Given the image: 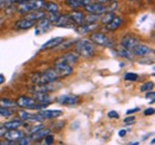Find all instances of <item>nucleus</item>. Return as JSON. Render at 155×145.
<instances>
[{"instance_id": "f257e3e1", "label": "nucleus", "mask_w": 155, "mask_h": 145, "mask_svg": "<svg viewBox=\"0 0 155 145\" xmlns=\"http://www.w3.org/2000/svg\"><path fill=\"white\" fill-rule=\"evenodd\" d=\"M58 79H60V76L58 75V72L51 68V69H48L45 72L32 74L30 76V82L34 85H43V83L58 82Z\"/></svg>"}, {"instance_id": "f03ea898", "label": "nucleus", "mask_w": 155, "mask_h": 145, "mask_svg": "<svg viewBox=\"0 0 155 145\" xmlns=\"http://www.w3.org/2000/svg\"><path fill=\"white\" fill-rule=\"evenodd\" d=\"M44 0H25L23 2L18 4L17 6V11L21 14H26L31 11H36L41 10L44 7Z\"/></svg>"}, {"instance_id": "7ed1b4c3", "label": "nucleus", "mask_w": 155, "mask_h": 145, "mask_svg": "<svg viewBox=\"0 0 155 145\" xmlns=\"http://www.w3.org/2000/svg\"><path fill=\"white\" fill-rule=\"evenodd\" d=\"M75 49H77V54L82 57H92L94 55V45L88 39H82L77 42Z\"/></svg>"}, {"instance_id": "20e7f679", "label": "nucleus", "mask_w": 155, "mask_h": 145, "mask_svg": "<svg viewBox=\"0 0 155 145\" xmlns=\"http://www.w3.org/2000/svg\"><path fill=\"white\" fill-rule=\"evenodd\" d=\"M91 42L100 47H106V48L114 47V42L110 38H107L104 34H100V32H93L91 35Z\"/></svg>"}, {"instance_id": "39448f33", "label": "nucleus", "mask_w": 155, "mask_h": 145, "mask_svg": "<svg viewBox=\"0 0 155 145\" xmlns=\"http://www.w3.org/2000/svg\"><path fill=\"white\" fill-rule=\"evenodd\" d=\"M56 102L61 105H77L80 102V96L73 95V94H63L56 98Z\"/></svg>"}, {"instance_id": "423d86ee", "label": "nucleus", "mask_w": 155, "mask_h": 145, "mask_svg": "<svg viewBox=\"0 0 155 145\" xmlns=\"http://www.w3.org/2000/svg\"><path fill=\"white\" fill-rule=\"evenodd\" d=\"M53 69L58 72V75L61 77H67L69 75L73 74V68L69 64H64V63H55V66L53 67Z\"/></svg>"}, {"instance_id": "0eeeda50", "label": "nucleus", "mask_w": 155, "mask_h": 145, "mask_svg": "<svg viewBox=\"0 0 155 145\" xmlns=\"http://www.w3.org/2000/svg\"><path fill=\"white\" fill-rule=\"evenodd\" d=\"M84 8H85L86 12H88V13H96V14H103L104 12H107L109 11L105 5L98 4V2H94V4L91 2V4L86 5V6H84Z\"/></svg>"}, {"instance_id": "6e6552de", "label": "nucleus", "mask_w": 155, "mask_h": 145, "mask_svg": "<svg viewBox=\"0 0 155 145\" xmlns=\"http://www.w3.org/2000/svg\"><path fill=\"white\" fill-rule=\"evenodd\" d=\"M24 136H25L24 132H21V131L17 130V128L8 130V131H6L5 134H4V137H5L7 140L13 142V143H16V144H17V140H19L20 138H23Z\"/></svg>"}, {"instance_id": "1a4fd4ad", "label": "nucleus", "mask_w": 155, "mask_h": 145, "mask_svg": "<svg viewBox=\"0 0 155 145\" xmlns=\"http://www.w3.org/2000/svg\"><path fill=\"white\" fill-rule=\"evenodd\" d=\"M138 43H140L138 39L136 37L131 36V35H127V36H124L120 39V45L127 48V49H129V50H133L134 47H136Z\"/></svg>"}, {"instance_id": "9d476101", "label": "nucleus", "mask_w": 155, "mask_h": 145, "mask_svg": "<svg viewBox=\"0 0 155 145\" xmlns=\"http://www.w3.org/2000/svg\"><path fill=\"white\" fill-rule=\"evenodd\" d=\"M79 61V55L75 53H68V54L62 55L61 57H58V60L56 61L58 63H64V64H74Z\"/></svg>"}, {"instance_id": "9b49d317", "label": "nucleus", "mask_w": 155, "mask_h": 145, "mask_svg": "<svg viewBox=\"0 0 155 145\" xmlns=\"http://www.w3.org/2000/svg\"><path fill=\"white\" fill-rule=\"evenodd\" d=\"M152 53H153V50L150 48H148L147 45L140 44V43L136 47H134V49H133V54L136 56H140V57H148Z\"/></svg>"}, {"instance_id": "f8f14e48", "label": "nucleus", "mask_w": 155, "mask_h": 145, "mask_svg": "<svg viewBox=\"0 0 155 145\" xmlns=\"http://www.w3.org/2000/svg\"><path fill=\"white\" fill-rule=\"evenodd\" d=\"M55 82H51V83H43V85H35V87H31L30 91L31 92H43V93H48L50 91H55L60 88V85L58 86H54Z\"/></svg>"}, {"instance_id": "ddd939ff", "label": "nucleus", "mask_w": 155, "mask_h": 145, "mask_svg": "<svg viewBox=\"0 0 155 145\" xmlns=\"http://www.w3.org/2000/svg\"><path fill=\"white\" fill-rule=\"evenodd\" d=\"M31 93H32V98L41 104H50L53 100L48 93H43V92H31Z\"/></svg>"}, {"instance_id": "4468645a", "label": "nucleus", "mask_w": 155, "mask_h": 145, "mask_svg": "<svg viewBox=\"0 0 155 145\" xmlns=\"http://www.w3.org/2000/svg\"><path fill=\"white\" fill-rule=\"evenodd\" d=\"M62 111L60 109H39V114L44 118V119H53V118H58L60 115H62Z\"/></svg>"}, {"instance_id": "2eb2a0df", "label": "nucleus", "mask_w": 155, "mask_h": 145, "mask_svg": "<svg viewBox=\"0 0 155 145\" xmlns=\"http://www.w3.org/2000/svg\"><path fill=\"white\" fill-rule=\"evenodd\" d=\"M35 102H37L34 98H30V96H20L17 99V101H16V104H17V106H19V107H23V108H29L31 105H34Z\"/></svg>"}, {"instance_id": "dca6fc26", "label": "nucleus", "mask_w": 155, "mask_h": 145, "mask_svg": "<svg viewBox=\"0 0 155 145\" xmlns=\"http://www.w3.org/2000/svg\"><path fill=\"white\" fill-rule=\"evenodd\" d=\"M63 42H64V38H63V37H54V38L49 39V40L42 47V50H48V49L56 48L60 44H62Z\"/></svg>"}, {"instance_id": "f3484780", "label": "nucleus", "mask_w": 155, "mask_h": 145, "mask_svg": "<svg viewBox=\"0 0 155 145\" xmlns=\"http://www.w3.org/2000/svg\"><path fill=\"white\" fill-rule=\"evenodd\" d=\"M35 25V21L29 20V19H20L15 24V29L16 30H29Z\"/></svg>"}, {"instance_id": "a211bd4d", "label": "nucleus", "mask_w": 155, "mask_h": 145, "mask_svg": "<svg viewBox=\"0 0 155 145\" xmlns=\"http://www.w3.org/2000/svg\"><path fill=\"white\" fill-rule=\"evenodd\" d=\"M98 26L97 23L94 24H86V25H79V27L77 29V32L79 35H85V34H88V32H93L94 30H97Z\"/></svg>"}, {"instance_id": "6ab92c4d", "label": "nucleus", "mask_w": 155, "mask_h": 145, "mask_svg": "<svg viewBox=\"0 0 155 145\" xmlns=\"http://www.w3.org/2000/svg\"><path fill=\"white\" fill-rule=\"evenodd\" d=\"M49 132H50V130H49V128L41 127V128H38L37 131H35L34 133H31V134H30V139H32V140H41V139H43V138H44Z\"/></svg>"}, {"instance_id": "aec40b11", "label": "nucleus", "mask_w": 155, "mask_h": 145, "mask_svg": "<svg viewBox=\"0 0 155 145\" xmlns=\"http://www.w3.org/2000/svg\"><path fill=\"white\" fill-rule=\"evenodd\" d=\"M50 21H49V19L48 18H42L38 20V25H37V30H36V35H39L41 32H45L48 29H49V26H50Z\"/></svg>"}, {"instance_id": "412c9836", "label": "nucleus", "mask_w": 155, "mask_h": 145, "mask_svg": "<svg viewBox=\"0 0 155 145\" xmlns=\"http://www.w3.org/2000/svg\"><path fill=\"white\" fill-rule=\"evenodd\" d=\"M122 23H123V20L122 18H119V17H114V19L110 21V23H107L106 25H105V29L107 30V31H115L117 30L120 25H122Z\"/></svg>"}, {"instance_id": "4be33fe9", "label": "nucleus", "mask_w": 155, "mask_h": 145, "mask_svg": "<svg viewBox=\"0 0 155 145\" xmlns=\"http://www.w3.org/2000/svg\"><path fill=\"white\" fill-rule=\"evenodd\" d=\"M45 16H47V14H45L43 11L36 10V11H31V12L26 13V17H25V18L29 19V20H32V21H38L39 19L44 18Z\"/></svg>"}, {"instance_id": "5701e85b", "label": "nucleus", "mask_w": 155, "mask_h": 145, "mask_svg": "<svg viewBox=\"0 0 155 145\" xmlns=\"http://www.w3.org/2000/svg\"><path fill=\"white\" fill-rule=\"evenodd\" d=\"M84 17L85 16L82 14V12H78V11H74L71 14H68V18L71 19V21L73 24H77V25L84 24Z\"/></svg>"}, {"instance_id": "b1692460", "label": "nucleus", "mask_w": 155, "mask_h": 145, "mask_svg": "<svg viewBox=\"0 0 155 145\" xmlns=\"http://www.w3.org/2000/svg\"><path fill=\"white\" fill-rule=\"evenodd\" d=\"M117 54L119 55L120 57L125 58V60H133L134 56H135V55L133 54V50H129V49H127V48H124L122 45H119L117 48Z\"/></svg>"}, {"instance_id": "393cba45", "label": "nucleus", "mask_w": 155, "mask_h": 145, "mask_svg": "<svg viewBox=\"0 0 155 145\" xmlns=\"http://www.w3.org/2000/svg\"><path fill=\"white\" fill-rule=\"evenodd\" d=\"M23 125V120L21 119H17V120H12V121H7L4 124V127L6 130H12V128H18L19 126Z\"/></svg>"}, {"instance_id": "a878e982", "label": "nucleus", "mask_w": 155, "mask_h": 145, "mask_svg": "<svg viewBox=\"0 0 155 145\" xmlns=\"http://www.w3.org/2000/svg\"><path fill=\"white\" fill-rule=\"evenodd\" d=\"M115 17V14H114V12H110V11H107V12H104L103 14H101V17H100V21H101V24H104V25H106L107 23H110L112 19Z\"/></svg>"}, {"instance_id": "bb28decb", "label": "nucleus", "mask_w": 155, "mask_h": 145, "mask_svg": "<svg viewBox=\"0 0 155 145\" xmlns=\"http://www.w3.org/2000/svg\"><path fill=\"white\" fill-rule=\"evenodd\" d=\"M16 106H17V104H16L15 101H12L11 99H6V98L0 99V107H5V108H13V107H16Z\"/></svg>"}, {"instance_id": "cd10ccee", "label": "nucleus", "mask_w": 155, "mask_h": 145, "mask_svg": "<svg viewBox=\"0 0 155 145\" xmlns=\"http://www.w3.org/2000/svg\"><path fill=\"white\" fill-rule=\"evenodd\" d=\"M100 19V14H96V13H90V16L84 17V23L85 24H94L99 21Z\"/></svg>"}, {"instance_id": "c85d7f7f", "label": "nucleus", "mask_w": 155, "mask_h": 145, "mask_svg": "<svg viewBox=\"0 0 155 145\" xmlns=\"http://www.w3.org/2000/svg\"><path fill=\"white\" fill-rule=\"evenodd\" d=\"M43 8H45L49 12H58V6L56 2H45Z\"/></svg>"}, {"instance_id": "c756f323", "label": "nucleus", "mask_w": 155, "mask_h": 145, "mask_svg": "<svg viewBox=\"0 0 155 145\" xmlns=\"http://www.w3.org/2000/svg\"><path fill=\"white\" fill-rule=\"evenodd\" d=\"M66 4H67V6H69V7L73 8V10L79 8V7H82L80 0H66Z\"/></svg>"}, {"instance_id": "7c9ffc66", "label": "nucleus", "mask_w": 155, "mask_h": 145, "mask_svg": "<svg viewBox=\"0 0 155 145\" xmlns=\"http://www.w3.org/2000/svg\"><path fill=\"white\" fill-rule=\"evenodd\" d=\"M13 111L11 108H5V107H0V115L4 118H10L13 115Z\"/></svg>"}, {"instance_id": "2f4dec72", "label": "nucleus", "mask_w": 155, "mask_h": 145, "mask_svg": "<svg viewBox=\"0 0 155 145\" xmlns=\"http://www.w3.org/2000/svg\"><path fill=\"white\" fill-rule=\"evenodd\" d=\"M124 80L128 81V82H135L138 80V75L135 74V72H127L124 75Z\"/></svg>"}, {"instance_id": "473e14b6", "label": "nucleus", "mask_w": 155, "mask_h": 145, "mask_svg": "<svg viewBox=\"0 0 155 145\" xmlns=\"http://www.w3.org/2000/svg\"><path fill=\"white\" fill-rule=\"evenodd\" d=\"M154 88V82H146V83H143L142 86H141V88H140V91L141 92H149V91H152Z\"/></svg>"}, {"instance_id": "72a5a7b5", "label": "nucleus", "mask_w": 155, "mask_h": 145, "mask_svg": "<svg viewBox=\"0 0 155 145\" xmlns=\"http://www.w3.org/2000/svg\"><path fill=\"white\" fill-rule=\"evenodd\" d=\"M61 17V14L58 12H50V14L48 16V19H49V21L50 23H54V24H56V21H58V19Z\"/></svg>"}, {"instance_id": "f704fd0d", "label": "nucleus", "mask_w": 155, "mask_h": 145, "mask_svg": "<svg viewBox=\"0 0 155 145\" xmlns=\"http://www.w3.org/2000/svg\"><path fill=\"white\" fill-rule=\"evenodd\" d=\"M43 139H44V143H45V144H48V145H50V144H53V143H54V136H53L50 132H49V133H48Z\"/></svg>"}, {"instance_id": "c9c22d12", "label": "nucleus", "mask_w": 155, "mask_h": 145, "mask_svg": "<svg viewBox=\"0 0 155 145\" xmlns=\"http://www.w3.org/2000/svg\"><path fill=\"white\" fill-rule=\"evenodd\" d=\"M146 99L147 100H149V102H154L155 101V93L154 92H152V91H149V92H146Z\"/></svg>"}, {"instance_id": "e433bc0d", "label": "nucleus", "mask_w": 155, "mask_h": 145, "mask_svg": "<svg viewBox=\"0 0 155 145\" xmlns=\"http://www.w3.org/2000/svg\"><path fill=\"white\" fill-rule=\"evenodd\" d=\"M19 117L21 120H29V117H30V113L26 112V111H19Z\"/></svg>"}, {"instance_id": "4c0bfd02", "label": "nucleus", "mask_w": 155, "mask_h": 145, "mask_svg": "<svg viewBox=\"0 0 155 145\" xmlns=\"http://www.w3.org/2000/svg\"><path fill=\"white\" fill-rule=\"evenodd\" d=\"M107 117L111 118V119H118V118H119V114L117 113L116 111H110V112L107 113Z\"/></svg>"}, {"instance_id": "58836bf2", "label": "nucleus", "mask_w": 155, "mask_h": 145, "mask_svg": "<svg viewBox=\"0 0 155 145\" xmlns=\"http://www.w3.org/2000/svg\"><path fill=\"white\" fill-rule=\"evenodd\" d=\"M130 115V114H129ZM135 117H133V115H130V117H127L125 119H124V124H133L134 121H135Z\"/></svg>"}, {"instance_id": "ea45409f", "label": "nucleus", "mask_w": 155, "mask_h": 145, "mask_svg": "<svg viewBox=\"0 0 155 145\" xmlns=\"http://www.w3.org/2000/svg\"><path fill=\"white\" fill-rule=\"evenodd\" d=\"M17 144H20V145H28V144H30V140H29V138H20L19 140H17Z\"/></svg>"}, {"instance_id": "a19ab883", "label": "nucleus", "mask_w": 155, "mask_h": 145, "mask_svg": "<svg viewBox=\"0 0 155 145\" xmlns=\"http://www.w3.org/2000/svg\"><path fill=\"white\" fill-rule=\"evenodd\" d=\"M154 108H147L144 111V115H152V114H154Z\"/></svg>"}, {"instance_id": "79ce46f5", "label": "nucleus", "mask_w": 155, "mask_h": 145, "mask_svg": "<svg viewBox=\"0 0 155 145\" xmlns=\"http://www.w3.org/2000/svg\"><path fill=\"white\" fill-rule=\"evenodd\" d=\"M80 1H81V5H82V7H84V6H86V5H88V4H91V2H92V1H91V0H80Z\"/></svg>"}, {"instance_id": "37998d69", "label": "nucleus", "mask_w": 155, "mask_h": 145, "mask_svg": "<svg viewBox=\"0 0 155 145\" xmlns=\"http://www.w3.org/2000/svg\"><path fill=\"white\" fill-rule=\"evenodd\" d=\"M140 108H133V109H129V111H127V114L129 115V114H133V113H135V112H138Z\"/></svg>"}, {"instance_id": "c03bdc74", "label": "nucleus", "mask_w": 155, "mask_h": 145, "mask_svg": "<svg viewBox=\"0 0 155 145\" xmlns=\"http://www.w3.org/2000/svg\"><path fill=\"white\" fill-rule=\"evenodd\" d=\"M96 2H98V4H103V5H105V4H109V2H110V0H96Z\"/></svg>"}, {"instance_id": "a18cd8bd", "label": "nucleus", "mask_w": 155, "mask_h": 145, "mask_svg": "<svg viewBox=\"0 0 155 145\" xmlns=\"http://www.w3.org/2000/svg\"><path fill=\"white\" fill-rule=\"evenodd\" d=\"M5 132H6V128H5V127H0V138L4 137Z\"/></svg>"}, {"instance_id": "49530a36", "label": "nucleus", "mask_w": 155, "mask_h": 145, "mask_svg": "<svg viewBox=\"0 0 155 145\" xmlns=\"http://www.w3.org/2000/svg\"><path fill=\"white\" fill-rule=\"evenodd\" d=\"M119 137H124L125 134H127V131H124V130H122V131H119Z\"/></svg>"}, {"instance_id": "de8ad7c7", "label": "nucleus", "mask_w": 155, "mask_h": 145, "mask_svg": "<svg viewBox=\"0 0 155 145\" xmlns=\"http://www.w3.org/2000/svg\"><path fill=\"white\" fill-rule=\"evenodd\" d=\"M5 82V76L2 74H0V85H2Z\"/></svg>"}, {"instance_id": "09e8293b", "label": "nucleus", "mask_w": 155, "mask_h": 145, "mask_svg": "<svg viewBox=\"0 0 155 145\" xmlns=\"http://www.w3.org/2000/svg\"><path fill=\"white\" fill-rule=\"evenodd\" d=\"M136 144H138V142H131L130 143V145H136Z\"/></svg>"}, {"instance_id": "8fccbe9b", "label": "nucleus", "mask_w": 155, "mask_h": 145, "mask_svg": "<svg viewBox=\"0 0 155 145\" xmlns=\"http://www.w3.org/2000/svg\"><path fill=\"white\" fill-rule=\"evenodd\" d=\"M131 1H135V0H131Z\"/></svg>"}]
</instances>
